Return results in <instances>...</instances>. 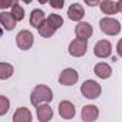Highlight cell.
I'll return each mask as SVG.
<instances>
[{
    "label": "cell",
    "instance_id": "cell-1",
    "mask_svg": "<svg viewBox=\"0 0 122 122\" xmlns=\"http://www.w3.org/2000/svg\"><path fill=\"white\" fill-rule=\"evenodd\" d=\"M53 99V91L47 87V85H37L30 95V101L33 105H40L43 102H51Z\"/></svg>",
    "mask_w": 122,
    "mask_h": 122
},
{
    "label": "cell",
    "instance_id": "cell-2",
    "mask_svg": "<svg viewBox=\"0 0 122 122\" xmlns=\"http://www.w3.org/2000/svg\"><path fill=\"white\" fill-rule=\"evenodd\" d=\"M101 91H102L101 85H99L97 81H94V80H87V81H84V84L81 85V92H82V95H84L85 98H88V99H95V98H98V97L101 95Z\"/></svg>",
    "mask_w": 122,
    "mask_h": 122
},
{
    "label": "cell",
    "instance_id": "cell-3",
    "mask_svg": "<svg viewBox=\"0 0 122 122\" xmlns=\"http://www.w3.org/2000/svg\"><path fill=\"white\" fill-rule=\"evenodd\" d=\"M99 27L101 31L105 33L107 36H117L121 31V24L118 20L112 19V17H105L99 21Z\"/></svg>",
    "mask_w": 122,
    "mask_h": 122
},
{
    "label": "cell",
    "instance_id": "cell-4",
    "mask_svg": "<svg viewBox=\"0 0 122 122\" xmlns=\"http://www.w3.org/2000/svg\"><path fill=\"white\" fill-rule=\"evenodd\" d=\"M87 47H88V43L87 40H82V38H75L70 43L68 46V53L70 56L72 57H82L85 53H87Z\"/></svg>",
    "mask_w": 122,
    "mask_h": 122
},
{
    "label": "cell",
    "instance_id": "cell-5",
    "mask_svg": "<svg viewBox=\"0 0 122 122\" xmlns=\"http://www.w3.org/2000/svg\"><path fill=\"white\" fill-rule=\"evenodd\" d=\"M16 43L20 50H30L34 43V36L29 30H21L16 37Z\"/></svg>",
    "mask_w": 122,
    "mask_h": 122
},
{
    "label": "cell",
    "instance_id": "cell-6",
    "mask_svg": "<svg viewBox=\"0 0 122 122\" xmlns=\"http://www.w3.org/2000/svg\"><path fill=\"white\" fill-rule=\"evenodd\" d=\"M111 53H112V46L108 40H99L94 46V54L98 58H107L111 56Z\"/></svg>",
    "mask_w": 122,
    "mask_h": 122
},
{
    "label": "cell",
    "instance_id": "cell-7",
    "mask_svg": "<svg viewBox=\"0 0 122 122\" xmlns=\"http://www.w3.org/2000/svg\"><path fill=\"white\" fill-rule=\"evenodd\" d=\"M58 81L61 85H67V87L74 85L78 81V72L74 68H65L64 71H61Z\"/></svg>",
    "mask_w": 122,
    "mask_h": 122
},
{
    "label": "cell",
    "instance_id": "cell-8",
    "mask_svg": "<svg viewBox=\"0 0 122 122\" xmlns=\"http://www.w3.org/2000/svg\"><path fill=\"white\" fill-rule=\"evenodd\" d=\"M58 112H60L61 118H64V119H71V118H74V115H75V107H74V104L70 102V101H61L60 105H58Z\"/></svg>",
    "mask_w": 122,
    "mask_h": 122
},
{
    "label": "cell",
    "instance_id": "cell-9",
    "mask_svg": "<svg viewBox=\"0 0 122 122\" xmlns=\"http://www.w3.org/2000/svg\"><path fill=\"white\" fill-rule=\"evenodd\" d=\"M37 108V118L40 122H48L53 118V108L48 104H40Z\"/></svg>",
    "mask_w": 122,
    "mask_h": 122
},
{
    "label": "cell",
    "instance_id": "cell-10",
    "mask_svg": "<svg viewBox=\"0 0 122 122\" xmlns=\"http://www.w3.org/2000/svg\"><path fill=\"white\" fill-rule=\"evenodd\" d=\"M98 115H99V111H98V108L95 105H85L82 108V111H81V118H82L84 122L97 121Z\"/></svg>",
    "mask_w": 122,
    "mask_h": 122
},
{
    "label": "cell",
    "instance_id": "cell-11",
    "mask_svg": "<svg viewBox=\"0 0 122 122\" xmlns=\"http://www.w3.org/2000/svg\"><path fill=\"white\" fill-rule=\"evenodd\" d=\"M85 11H84V7L78 3H72L70 7H68V11H67V16L70 17V20L72 21H80L82 17H84Z\"/></svg>",
    "mask_w": 122,
    "mask_h": 122
},
{
    "label": "cell",
    "instance_id": "cell-12",
    "mask_svg": "<svg viewBox=\"0 0 122 122\" xmlns=\"http://www.w3.org/2000/svg\"><path fill=\"white\" fill-rule=\"evenodd\" d=\"M75 36H77V38L88 40L92 36V26L90 23H85V21L78 23L77 27H75Z\"/></svg>",
    "mask_w": 122,
    "mask_h": 122
},
{
    "label": "cell",
    "instance_id": "cell-13",
    "mask_svg": "<svg viewBox=\"0 0 122 122\" xmlns=\"http://www.w3.org/2000/svg\"><path fill=\"white\" fill-rule=\"evenodd\" d=\"M33 121V115H31L30 109L21 107L19 109H16L14 115H13V122H31Z\"/></svg>",
    "mask_w": 122,
    "mask_h": 122
},
{
    "label": "cell",
    "instance_id": "cell-14",
    "mask_svg": "<svg viewBox=\"0 0 122 122\" xmlns=\"http://www.w3.org/2000/svg\"><path fill=\"white\" fill-rule=\"evenodd\" d=\"M94 72H95L97 77H99V78H102V80H107V78L111 77L112 68H111L107 62H99V64H97V65L94 67Z\"/></svg>",
    "mask_w": 122,
    "mask_h": 122
},
{
    "label": "cell",
    "instance_id": "cell-15",
    "mask_svg": "<svg viewBox=\"0 0 122 122\" xmlns=\"http://www.w3.org/2000/svg\"><path fill=\"white\" fill-rule=\"evenodd\" d=\"M16 19L11 16V13H7V11H3L0 13V24L3 26V29H6L7 31L13 30L16 27Z\"/></svg>",
    "mask_w": 122,
    "mask_h": 122
},
{
    "label": "cell",
    "instance_id": "cell-16",
    "mask_svg": "<svg viewBox=\"0 0 122 122\" xmlns=\"http://www.w3.org/2000/svg\"><path fill=\"white\" fill-rule=\"evenodd\" d=\"M44 21H46V14H44V11H43V10L36 9V10H33V11H31V14H30V24L33 26V27L38 29Z\"/></svg>",
    "mask_w": 122,
    "mask_h": 122
},
{
    "label": "cell",
    "instance_id": "cell-17",
    "mask_svg": "<svg viewBox=\"0 0 122 122\" xmlns=\"http://www.w3.org/2000/svg\"><path fill=\"white\" fill-rule=\"evenodd\" d=\"M99 9L104 14H115L118 11L117 9V3L112 1V0H104L99 3Z\"/></svg>",
    "mask_w": 122,
    "mask_h": 122
},
{
    "label": "cell",
    "instance_id": "cell-18",
    "mask_svg": "<svg viewBox=\"0 0 122 122\" xmlns=\"http://www.w3.org/2000/svg\"><path fill=\"white\" fill-rule=\"evenodd\" d=\"M46 21L48 23V26H50L53 30H58L61 26L64 24L62 17H61V16H58V14H50V16L46 19Z\"/></svg>",
    "mask_w": 122,
    "mask_h": 122
},
{
    "label": "cell",
    "instance_id": "cell-19",
    "mask_svg": "<svg viewBox=\"0 0 122 122\" xmlns=\"http://www.w3.org/2000/svg\"><path fill=\"white\" fill-rule=\"evenodd\" d=\"M14 68L9 62H0V80H7L13 75Z\"/></svg>",
    "mask_w": 122,
    "mask_h": 122
},
{
    "label": "cell",
    "instance_id": "cell-20",
    "mask_svg": "<svg viewBox=\"0 0 122 122\" xmlns=\"http://www.w3.org/2000/svg\"><path fill=\"white\" fill-rule=\"evenodd\" d=\"M37 30H38V33H40V36H43V37H51V36L56 33V30H53V29L48 26V23H47V21H44V23H43Z\"/></svg>",
    "mask_w": 122,
    "mask_h": 122
},
{
    "label": "cell",
    "instance_id": "cell-21",
    "mask_svg": "<svg viewBox=\"0 0 122 122\" xmlns=\"http://www.w3.org/2000/svg\"><path fill=\"white\" fill-rule=\"evenodd\" d=\"M9 109H10V101H9V98L4 97V95H0V117L6 115L9 112Z\"/></svg>",
    "mask_w": 122,
    "mask_h": 122
},
{
    "label": "cell",
    "instance_id": "cell-22",
    "mask_svg": "<svg viewBox=\"0 0 122 122\" xmlns=\"http://www.w3.org/2000/svg\"><path fill=\"white\" fill-rule=\"evenodd\" d=\"M11 16L16 19V21H21L24 19V10H23V7L19 6V4L13 6L11 7Z\"/></svg>",
    "mask_w": 122,
    "mask_h": 122
},
{
    "label": "cell",
    "instance_id": "cell-23",
    "mask_svg": "<svg viewBox=\"0 0 122 122\" xmlns=\"http://www.w3.org/2000/svg\"><path fill=\"white\" fill-rule=\"evenodd\" d=\"M19 0H0V9L4 10V9H9V7H13L17 4Z\"/></svg>",
    "mask_w": 122,
    "mask_h": 122
},
{
    "label": "cell",
    "instance_id": "cell-24",
    "mask_svg": "<svg viewBox=\"0 0 122 122\" xmlns=\"http://www.w3.org/2000/svg\"><path fill=\"white\" fill-rule=\"evenodd\" d=\"M48 1H50V6L53 9H62L65 0H48Z\"/></svg>",
    "mask_w": 122,
    "mask_h": 122
},
{
    "label": "cell",
    "instance_id": "cell-25",
    "mask_svg": "<svg viewBox=\"0 0 122 122\" xmlns=\"http://www.w3.org/2000/svg\"><path fill=\"white\" fill-rule=\"evenodd\" d=\"M88 6H99V3H101V0H84Z\"/></svg>",
    "mask_w": 122,
    "mask_h": 122
},
{
    "label": "cell",
    "instance_id": "cell-26",
    "mask_svg": "<svg viewBox=\"0 0 122 122\" xmlns=\"http://www.w3.org/2000/svg\"><path fill=\"white\" fill-rule=\"evenodd\" d=\"M117 53H118L119 57H122V38L118 41V44H117Z\"/></svg>",
    "mask_w": 122,
    "mask_h": 122
},
{
    "label": "cell",
    "instance_id": "cell-27",
    "mask_svg": "<svg viewBox=\"0 0 122 122\" xmlns=\"http://www.w3.org/2000/svg\"><path fill=\"white\" fill-rule=\"evenodd\" d=\"M117 9H118V11L122 13V0H119V1L117 3Z\"/></svg>",
    "mask_w": 122,
    "mask_h": 122
},
{
    "label": "cell",
    "instance_id": "cell-28",
    "mask_svg": "<svg viewBox=\"0 0 122 122\" xmlns=\"http://www.w3.org/2000/svg\"><path fill=\"white\" fill-rule=\"evenodd\" d=\"M38 1H40V3H41V4H46V3H47V1H48V0H38Z\"/></svg>",
    "mask_w": 122,
    "mask_h": 122
},
{
    "label": "cell",
    "instance_id": "cell-29",
    "mask_svg": "<svg viewBox=\"0 0 122 122\" xmlns=\"http://www.w3.org/2000/svg\"><path fill=\"white\" fill-rule=\"evenodd\" d=\"M21 1H24V3H31L33 0H21Z\"/></svg>",
    "mask_w": 122,
    "mask_h": 122
}]
</instances>
